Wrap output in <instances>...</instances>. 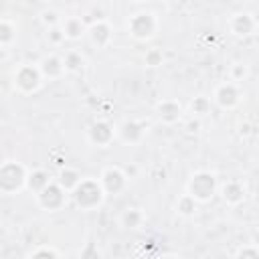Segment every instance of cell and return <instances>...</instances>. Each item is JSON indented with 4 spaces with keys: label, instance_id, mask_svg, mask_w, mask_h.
Returning <instances> with one entry per match:
<instances>
[{
    "label": "cell",
    "instance_id": "5",
    "mask_svg": "<svg viewBox=\"0 0 259 259\" xmlns=\"http://www.w3.org/2000/svg\"><path fill=\"white\" fill-rule=\"evenodd\" d=\"M63 34L69 38H79L83 34V22L79 18H67L63 22Z\"/></svg>",
    "mask_w": 259,
    "mask_h": 259
},
{
    "label": "cell",
    "instance_id": "2",
    "mask_svg": "<svg viewBox=\"0 0 259 259\" xmlns=\"http://www.w3.org/2000/svg\"><path fill=\"white\" fill-rule=\"evenodd\" d=\"M156 30V18L150 12H140L132 18V34L136 38H150Z\"/></svg>",
    "mask_w": 259,
    "mask_h": 259
},
{
    "label": "cell",
    "instance_id": "8",
    "mask_svg": "<svg viewBox=\"0 0 259 259\" xmlns=\"http://www.w3.org/2000/svg\"><path fill=\"white\" fill-rule=\"evenodd\" d=\"M134 2H142V0H134Z\"/></svg>",
    "mask_w": 259,
    "mask_h": 259
},
{
    "label": "cell",
    "instance_id": "7",
    "mask_svg": "<svg viewBox=\"0 0 259 259\" xmlns=\"http://www.w3.org/2000/svg\"><path fill=\"white\" fill-rule=\"evenodd\" d=\"M202 105H208V101H206L204 97H196V99L192 101V109H194L198 115H202V113H204V107H202Z\"/></svg>",
    "mask_w": 259,
    "mask_h": 259
},
{
    "label": "cell",
    "instance_id": "1",
    "mask_svg": "<svg viewBox=\"0 0 259 259\" xmlns=\"http://www.w3.org/2000/svg\"><path fill=\"white\" fill-rule=\"evenodd\" d=\"M190 196L194 200H208L214 192V178L208 172H198L196 176H192L190 184H188Z\"/></svg>",
    "mask_w": 259,
    "mask_h": 259
},
{
    "label": "cell",
    "instance_id": "3",
    "mask_svg": "<svg viewBox=\"0 0 259 259\" xmlns=\"http://www.w3.org/2000/svg\"><path fill=\"white\" fill-rule=\"evenodd\" d=\"M237 97H239V93H237L235 85H231V83H225L217 89V101L223 107H231L233 103H237Z\"/></svg>",
    "mask_w": 259,
    "mask_h": 259
},
{
    "label": "cell",
    "instance_id": "4",
    "mask_svg": "<svg viewBox=\"0 0 259 259\" xmlns=\"http://www.w3.org/2000/svg\"><path fill=\"white\" fill-rule=\"evenodd\" d=\"M158 115L164 121H174L180 117V105H176L174 101H162L158 105Z\"/></svg>",
    "mask_w": 259,
    "mask_h": 259
},
{
    "label": "cell",
    "instance_id": "6",
    "mask_svg": "<svg viewBox=\"0 0 259 259\" xmlns=\"http://www.w3.org/2000/svg\"><path fill=\"white\" fill-rule=\"evenodd\" d=\"M63 65H65V69L77 71L79 67H83V57H81L79 53H69V55L63 59Z\"/></svg>",
    "mask_w": 259,
    "mask_h": 259
}]
</instances>
